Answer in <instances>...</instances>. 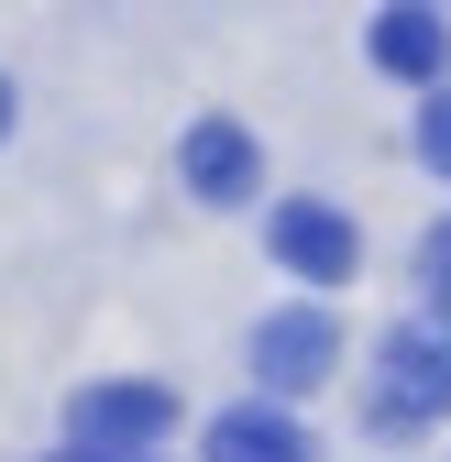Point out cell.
<instances>
[{"instance_id":"5","label":"cell","mask_w":451,"mask_h":462,"mask_svg":"<svg viewBox=\"0 0 451 462\" xmlns=\"http://www.w3.org/2000/svg\"><path fill=\"white\" fill-rule=\"evenodd\" d=\"M177 165H188V188H198L209 209H232V199H253V177H264V154H253V133H243V122H198Z\"/></svg>"},{"instance_id":"11","label":"cell","mask_w":451,"mask_h":462,"mask_svg":"<svg viewBox=\"0 0 451 462\" xmlns=\"http://www.w3.org/2000/svg\"><path fill=\"white\" fill-rule=\"evenodd\" d=\"M55 462H88V451H55Z\"/></svg>"},{"instance_id":"3","label":"cell","mask_w":451,"mask_h":462,"mask_svg":"<svg viewBox=\"0 0 451 462\" xmlns=\"http://www.w3.org/2000/svg\"><path fill=\"white\" fill-rule=\"evenodd\" d=\"M330 364H342V330H330V309H275V319L253 330V374H264V396H319Z\"/></svg>"},{"instance_id":"4","label":"cell","mask_w":451,"mask_h":462,"mask_svg":"<svg viewBox=\"0 0 451 462\" xmlns=\"http://www.w3.org/2000/svg\"><path fill=\"white\" fill-rule=\"evenodd\" d=\"M264 243H275V264H287L298 286H342V275L364 264V231H353L342 209H330V199H287Z\"/></svg>"},{"instance_id":"10","label":"cell","mask_w":451,"mask_h":462,"mask_svg":"<svg viewBox=\"0 0 451 462\" xmlns=\"http://www.w3.org/2000/svg\"><path fill=\"white\" fill-rule=\"evenodd\" d=\"M0 133H12V78H0Z\"/></svg>"},{"instance_id":"7","label":"cell","mask_w":451,"mask_h":462,"mask_svg":"<svg viewBox=\"0 0 451 462\" xmlns=\"http://www.w3.org/2000/svg\"><path fill=\"white\" fill-rule=\"evenodd\" d=\"M209 462H319L298 419H275V408H232V419H209Z\"/></svg>"},{"instance_id":"6","label":"cell","mask_w":451,"mask_h":462,"mask_svg":"<svg viewBox=\"0 0 451 462\" xmlns=\"http://www.w3.org/2000/svg\"><path fill=\"white\" fill-rule=\"evenodd\" d=\"M374 67L385 78H419V88H440V67H451V23L440 12H374Z\"/></svg>"},{"instance_id":"8","label":"cell","mask_w":451,"mask_h":462,"mask_svg":"<svg viewBox=\"0 0 451 462\" xmlns=\"http://www.w3.org/2000/svg\"><path fill=\"white\" fill-rule=\"evenodd\" d=\"M419 154L451 177V88H429V110H419Z\"/></svg>"},{"instance_id":"9","label":"cell","mask_w":451,"mask_h":462,"mask_svg":"<svg viewBox=\"0 0 451 462\" xmlns=\"http://www.w3.org/2000/svg\"><path fill=\"white\" fill-rule=\"evenodd\" d=\"M419 275H429V298L451 309V220H440V231H429V243H419Z\"/></svg>"},{"instance_id":"2","label":"cell","mask_w":451,"mask_h":462,"mask_svg":"<svg viewBox=\"0 0 451 462\" xmlns=\"http://www.w3.org/2000/svg\"><path fill=\"white\" fill-rule=\"evenodd\" d=\"M67 430H78L88 462H133V451H154L165 430H177V396L165 385H88L67 408Z\"/></svg>"},{"instance_id":"1","label":"cell","mask_w":451,"mask_h":462,"mask_svg":"<svg viewBox=\"0 0 451 462\" xmlns=\"http://www.w3.org/2000/svg\"><path fill=\"white\" fill-rule=\"evenodd\" d=\"M385 385H374V440H408V430H429V419H451V341L440 330H385Z\"/></svg>"}]
</instances>
